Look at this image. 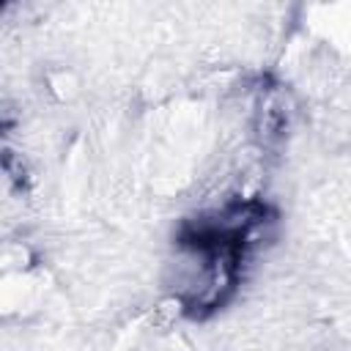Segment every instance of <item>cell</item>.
<instances>
[{
	"label": "cell",
	"mask_w": 351,
	"mask_h": 351,
	"mask_svg": "<svg viewBox=\"0 0 351 351\" xmlns=\"http://www.w3.org/2000/svg\"><path fill=\"white\" fill-rule=\"evenodd\" d=\"M277 208L261 197H230L178 225L176 302L184 315L203 321L222 310L244 280L252 250L269 239Z\"/></svg>",
	"instance_id": "1"
}]
</instances>
